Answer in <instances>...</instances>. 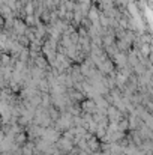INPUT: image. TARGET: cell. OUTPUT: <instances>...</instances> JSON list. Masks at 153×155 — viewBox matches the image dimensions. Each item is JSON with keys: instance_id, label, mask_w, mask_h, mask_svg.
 I'll return each instance as SVG.
<instances>
[{"instance_id": "6da1fadb", "label": "cell", "mask_w": 153, "mask_h": 155, "mask_svg": "<svg viewBox=\"0 0 153 155\" xmlns=\"http://www.w3.org/2000/svg\"><path fill=\"white\" fill-rule=\"evenodd\" d=\"M81 108H83V113H86V114H95V113H98V104L95 100H92V98H86L83 103H81Z\"/></svg>"}, {"instance_id": "7a4b0ae2", "label": "cell", "mask_w": 153, "mask_h": 155, "mask_svg": "<svg viewBox=\"0 0 153 155\" xmlns=\"http://www.w3.org/2000/svg\"><path fill=\"white\" fill-rule=\"evenodd\" d=\"M27 24L24 23V20H21V18H15L14 20V30H15V33L17 35H26V32H27Z\"/></svg>"}, {"instance_id": "3957f363", "label": "cell", "mask_w": 153, "mask_h": 155, "mask_svg": "<svg viewBox=\"0 0 153 155\" xmlns=\"http://www.w3.org/2000/svg\"><path fill=\"white\" fill-rule=\"evenodd\" d=\"M24 11H26L27 15H35V12H36V6L33 5V2H29V3L24 6Z\"/></svg>"}, {"instance_id": "277c9868", "label": "cell", "mask_w": 153, "mask_h": 155, "mask_svg": "<svg viewBox=\"0 0 153 155\" xmlns=\"http://www.w3.org/2000/svg\"><path fill=\"white\" fill-rule=\"evenodd\" d=\"M18 42H20L24 48H29V47H30V44H32V42H30V39H29L26 35H20V36H18Z\"/></svg>"}, {"instance_id": "5b68a950", "label": "cell", "mask_w": 153, "mask_h": 155, "mask_svg": "<svg viewBox=\"0 0 153 155\" xmlns=\"http://www.w3.org/2000/svg\"><path fill=\"white\" fill-rule=\"evenodd\" d=\"M81 27H84V29L90 30V29L93 27V23H92V20H90L89 17H84V18H83V21H81Z\"/></svg>"}]
</instances>
